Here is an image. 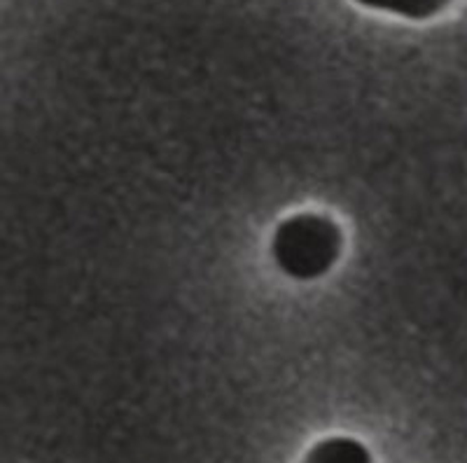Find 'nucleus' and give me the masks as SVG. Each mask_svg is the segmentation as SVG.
<instances>
[{"mask_svg": "<svg viewBox=\"0 0 467 463\" xmlns=\"http://www.w3.org/2000/svg\"><path fill=\"white\" fill-rule=\"evenodd\" d=\"M304 463H372V454L356 437L335 436L316 442Z\"/></svg>", "mask_w": 467, "mask_h": 463, "instance_id": "2", "label": "nucleus"}, {"mask_svg": "<svg viewBox=\"0 0 467 463\" xmlns=\"http://www.w3.org/2000/svg\"><path fill=\"white\" fill-rule=\"evenodd\" d=\"M344 232L325 214H295L281 220L271 237V258L285 277L314 281L339 262Z\"/></svg>", "mask_w": 467, "mask_h": 463, "instance_id": "1", "label": "nucleus"}, {"mask_svg": "<svg viewBox=\"0 0 467 463\" xmlns=\"http://www.w3.org/2000/svg\"><path fill=\"white\" fill-rule=\"evenodd\" d=\"M356 3L369 7V10L390 12V15L404 16V19L425 22V19H432L444 12L451 0H356Z\"/></svg>", "mask_w": 467, "mask_h": 463, "instance_id": "3", "label": "nucleus"}]
</instances>
